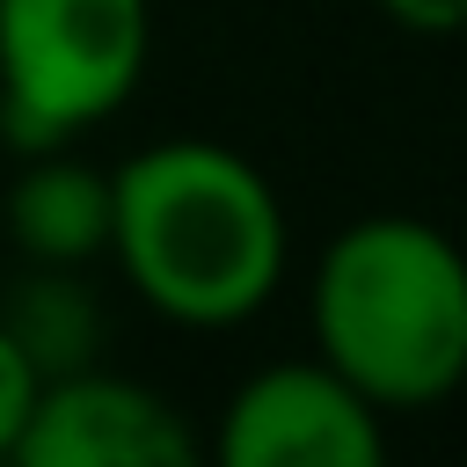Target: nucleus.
<instances>
[{
  "label": "nucleus",
  "mask_w": 467,
  "mask_h": 467,
  "mask_svg": "<svg viewBox=\"0 0 467 467\" xmlns=\"http://www.w3.org/2000/svg\"><path fill=\"white\" fill-rule=\"evenodd\" d=\"M36 365L22 358V343L7 336V321H0V460H15V438H22V423H29V401H36Z\"/></svg>",
  "instance_id": "8"
},
{
  "label": "nucleus",
  "mask_w": 467,
  "mask_h": 467,
  "mask_svg": "<svg viewBox=\"0 0 467 467\" xmlns=\"http://www.w3.org/2000/svg\"><path fill=\"white\" fill-rule=\"evenodd\" d=\"M7 234L29 263L44 270H80L88 255L109 248V175L44 146L7 190Z\"/></svg>",
  "instance_id": "6"
},
{
  "label": "nucleus",
  "mask_w": 467,
  "mask_h": 467,
  "mask_svg": "<svg viewBox=\"0 0 467 467\" xmlns=\"http://www.w3.org/2000/svg\"><path fill=\"white\" fill-rule=\"evenodd\" d=\"M15 460L22 467H190L197 438L153 387L80 365L36 387Z\"/></svg>",
  "instance_id": "5"
},
{
  "label": "nucleus",
  "mask_w": 467,
  "mask_h": 467,
  "mask_svg": "<svg viewBox=\"0 0 467 467\" xmlns=\"http://www.w3.org/2000/svg\"><path fill=\"white\" fill-rule=\"evenodd\" d=\"M0 321L22 343V358L36 365V379H58V372L95 365V306H88V292L66 270H44L36 263V277L22 285L15 314H0Z\"/></svg>",
  "instance_id": "7"
},
{
  "label": "nucleus",
  "mask_w": 467,
  "mask_h": 467,
  "mask_svg": "<svg viewBox=\"0 0 467 467\" xmlns=\"http://www.w3.org/2000/svg\"><path fill=\"white\" fill-rule=\"evenodd\" d=\"M314 343L372 409H423L467 379V255L409 212L343 226L314 270Z\"/></svg>",
  "instance_id": "2"
},
{
  "label": "nucleus",
  "mask_w": 467,
  "mask_h": 467,
  "mask_svg": "<svg viewBox=\"0 0 467 467\" xmlns=\"http://www.w3.org/2000/svg\"><path fill=\"white\" fill-rule=\"evenodd\" d=\"M379 409L328 365H263L219 416L226 467H379Z\"/></svg>",
  "instance_id": "4"
},
{
  "label": "nucleus",
  "mask_w": 467,
  "mask_h": 467,
  "mask_svg": "<svg viewBox=\"0 0 467 467\" xmlns=\"http://www.w3.org/2000/svg\"><path fill=\"white\" fill-rule=\"evenodd\" d=\"M109 248L153 314L226 328L277 292L285 212L234 146L161 139L109 175Z\"/></svg>",
  "instance_id": "1"
},
{
  "label": "nucleus",
  "mask_w": 467,
  "mask_h": 467,
  "mask_svg": "<svg viewBox=\"0 0 467 467\" xmlns=\"http://www.w3.org/2000/svg\"><path fill=\"white\" fill-rule=\"evenodd\" d=\"M394 22H409V29H431V36H452V29H467V0H379Z\"/></svg>",
  "instance_id": "9"
},
{
  "label": "nucleus",
  "mask_w": 467,
  "mask_h": 467,
  "mask_svg": "<svg viewBox=\"0 0 467 467\" xmlns=\"http://www.w3.org/2000/svg\"><path fill=\"white\" fill-rule=\"evenodd\" d=\"M146 0H0V139L66 146L102 124L146 73Z\"/></svg>",
  "instance_id": "3"
}]
</instances>
